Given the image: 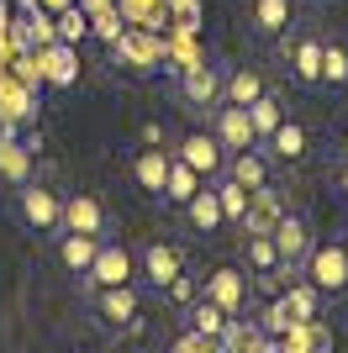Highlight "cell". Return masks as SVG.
Wrapping results in <instances>:
<instances>
[{
	"mask_svg": "<svg viewBox=\"0 0 348 353\" xmlns=\"http://www.w3.org/2000/svg\"><path fill=\"white\" fill-rule=\"evenodd\" d=\"M306 285L317 295H343L348 290V253H343V243H317L311 237V248H306V259H301V269H296Z\"/></svg>",
	"mask_w": 348,
	"mask_h": 353,
	"instance_id": "obj_1",
	"label": "cell"
},
{
	"mask_svg": "<svg viewBox=\"0 0 348 353\" xmlns=\"http://www.w3.org/2000/svg\"><path fill=\"white\" fill-rule=\"evenodd\" d=\"M90 311H95V322L106 332H132L137 316H143V285H101V290H90Z\"/></svg>",
	"mask_w": 348,
	"mask_h": 353,
	"instance_id": "obj_2",
	"label": "cell"
},
{
	"mask_svg": "<svg viewBox=\"0 0 348 353\" xmlns=\"http://www.w3.org/2000/svg\"><path fill=\"white\" fill-rule=\"evenodd\" d=\"M16 211L27 221V232H37V237H53L64 227V195L53 185H43V179H21L16 185Z\"/></svg>",
	"mask_w": 348,
	"mask_h": 353,
	"instance_id": "obj_3",
	"label": "cell"
},
{
	"mask_svg": "<svg viewBox=\"0 0 348 353\" xmlns=\"http://www.w3.org/2000/svg\"><path fill=\"white\" fill-rule=\"evenodd\" d=\"M132 280H137V259H132V248L122 243V237H101L90 269L79 274V285H85V290H101V285H132Z\"/></svg>",
	"mask_w": 348,
	"mask_h": 353,
	"instance_id": "obj_4",
	"label": "cell"
},
{
	"mask_svg": "<svg viewBox=\"0 0 348 353\" xmlns=\"http://www.w3.org/2000/svg\"><path fill=\"white\" fill-rule=\"evenodd\" d=\"M201 295H206V301H217L227 316H243L248 301H253V274H248L243 264H222V269H211V274H206Z\"/></svg>",
	"mask_w": 348,
	"mask_h": 353,
	"instance_id": "obj_5",
	"label": "cell"
},
{
	"mask_svg": "<svg viewBox=\"0 0 348 353\" xmlns=\"http://www.w3.org/2000/svg\"><path fill=\"white\" fill-rule=\"evenodd\" d=\"M174 159H185L201 179H222V169H227V148L217 143L211 127H195V132H185V143L174 148Z\"/></svg>",
	"mask_w": 348,
	"mask_h": 353,
	"instance_id": "obj_6",
	"label": "cell"
},
{
	"mask_svg": "<svg viewBox=\"0 0 348 353\" xmlns=\"http://www.w3.org/2000/svg\"><path fill=\"white\" fill-rule=\"evenodd\" d=\"M269 237H275V253H280V264H290V269H301V259H306V248H311V221L301 216V211H280L275 216V227H269Z\"/></svg>",
	"mask_w": 348,
	"mask_h": 353,
	"instance_id": "obj_7",
	"label": "cell"
},
{
	"mask_svg": "<svg viewBox=\"0 0 348 353\" xmlns=\"http://www.w3.org/2000/svg\"><path fill=\"white\" fill-rule=\"evenodd\" d=\"M180 95H185V105H195V111H211V105L222 101V69L206 59H190L185 69H180Z\"/></svg>",
	"mask_w": 348,
	"mask_h": 353,
	"instance_id": "obj_8",
	"label": "cell"
},
{
	"mask_svg": "<svg viewBox=\"0 0 348 353\" xmlns=\"http://www.w3.org/2000/svg\"><path fill=\"white\" fill-rule=\"evenodd\" d=\"M248 27L264 43H280L296 32V0H248Z\"/></svg>",
	"mask_w": 348,
	"mask_h": 353,
	"instance_id": "obj_9",
	"label": "cell"
},
{
	"mask_svg": "<svg viewBox=\"0 0 348 353\" xmlns=\"http://www.w3.org/2000/svg\"><path fill=\"white\" fill-rule=\"evenodd\" d=\"M180 269H185V253L174 248V243H164V237H153V243L143 248V259H137L143 285H148V290H159V295H164V285H169Z\"/></svg>",
	"mask_w": 348,
	"mask_h": 353,
	"instance_id": "obj_10",
	"label": "cell"
},
{
	"mask_svg": "<svg viewBox=\"0 0 348 353\" xmlns=\"http://www.w3.org/2000/svg\"><path fill=\"white\" fill-rule=\"evenodd\" d=\"M211 132H217V143L227 148V153H238V148H248V143H259L253 121H248V105H232V101H217V105H211Z\"/></svg>",
	"mask_w": 348,
	"mask_h": 353,
	"instance_id": "obj_11",
	"label": "cell"
},
{
	"mask_svg": "<svg viewBox=\"0 0 348 353\" xmlns=\"http://www.w3.org/2000/svg\"><path fill=\"white\" fill-rule=\"evenodd\" d=\"M222 174L238 179L243 190H259V185H269V174H275V159H269L264 143H248V148H238V153H227V169H222Z\"/></svg>",
	"mask_w": 348,
	"mask_h": 353,
	"instance_id": "obj_12",
	"label": "cell"
},
{
	"mask_svg": "<svg viewBox=\"0 0 348 353\" xmlns=\"http://www.w3.org/2000/svg\"><path fill=\"white\" fill-rule=\"evenodd\" d=\"M64 227H69V232L106 237V227H111V211H106V201H101V195H90V190L64 195Z\"/></svg>",
	"mask_w": 348,
	"mask_h": 353,
	"instance_id": "obj_13",
	"label": "cell"
},
{
	"mask_svg": "<svg viewBox=\"0 0 348 353\" xmlns=\"http://www.w3.org/2000/svg\"><path fill=\"white\" fill-rule=\"evenodd\" d=\"M164 174H169V153H164V143H143L137 153H132V185H137L143 195L159 201V195H164Z\"/></svg>",
	"mask_w": 348,
	"mask_h": 353,
	"instance_id": "obj_14",
	"label": "cell"
},
{
	"mask_svg": "<svg viewBox=\"0 0 348 353\" xmlns=\"http://www.w3.org/2000/svg\"><path fill=\"white\" fill-rule=\"evenodd\" d=\"M185 216H190V227H195L201 237H211V232H222V227H227L222 201H217V185H211V179H201V185H195V195L185 201Z\"/></svg>",
	"mask_w": 348,
	"mask_h": 353,
	"instance_id": "obj_15",
	"label": "cell"
},
{
	"mask_svg": "<svg viewBox=\"0 0 348 353\" xmlns=\"http://www.w3.org/2000/svg\"><path fill=\"white\" fill-rule=\"evenodd\" d=\"M264 148H269V159H275V163H301L306 148H311V137H306V127L296 117H280V127L264 137Z\"/></svg>",
	"mask_w": 348,
	"mask_h": 353,
	"instance_id": "obj_16",
	"label": "cell"
},
{
	"mask_svg": "<svg viewBox=\"0 0 348 353\" xmlns=\"http://www.w3.org/2000/svg\"><path fill=\"white\" fill-rule=\"evenodd\" d=\"M290 79L306 90H322V37H311V32L296 37V48H290Z\"/></svg>",
	"mask_w": 348,
	"mask_h": 353,
	"instance_id": "obj_17",
	"label": "cell"
},
{
	"mask_svg": "<svg viewBox=\"0 0 348 353\" xmlns=\"http://www.w3.org/2000/svg\"><path fill=\"white\" fill-rule=\"evenodd\" d=\"M280 211H285V195H280L275 185H259V190L248 195V211H243V221H238V227H243V232H269Z\"/></svg>",
	"mask_w": 348,
	"mask_h": 353,
	"instance_id": "obj_18",
	"label": "cell"
},
{
	"mask_svg": "<svg viewBox=\"0 0 348 353\" xmlns=\"http://www.w3.org/2000/svg\"><path fill=\"white\" fill-rule=\"evenodd\" d=\"M180 311H185V327H190V332H201V338L211 343V348L222 343V327H227V311H222L217 301H206V295H195V301H185Z\"/></svg>",
	"mask_w": 348,
	"mask_h": 353,
	"instance_id": "obj_19",
	"label": "cell"
},
{
	"mask_svg": "<svg viewBox=\"0 0 348 353\" xmlns=\"http://www.w3.org/2000/svg\"><path fill=\"white\" fill-rule=\"evenodd\" d=\"M37 69H43L53 85H74V79H79V53H74V43H43L37 48Z\"/></svg>",
	"mask_w": 348,
	"mask_h": 353,
	"instance_id": "obj_20",
	"label": "cell"
},
{
	"mask_svg": "<svg viewBox=\"0 0 348 353\" xmlns=\"http://www.w3.org/2000/svg\"><path fill=\"white\" fill-rule=\"evenodd\" d=\"M58 264L69 269V274H85L90 269V259H95V243L101 237H90V232H69V227H58Z\"/></svg>",
	"mask_w": 348,
	"mask_h": 353,
	"instance_id": "obj_21",
	"label": "cell"
},
{
	"mask_svg": "<svg viewBox=\"0 0 348 353\" xmlns=\"http://www.w3.org/2000/svg\"><path fill=\"white\" fill-rule=\"evenodd\" d=\"M264 90H269V79H264L259 69H227L222 74V101H232V105H248V101H259Z\"/></svg>",
	"mask_w": 348,
	"mask_h": 353,
	"instance_id": "obj_22",
	"label": "cell"
},
{
	"mask_svg": "<svg viewBox=\"0 0 348 353\" xmlns=\"http://www.w3.org/2000/svg\"><path fill=\"white\" fill-rule=\"evenodd\" d=\"M32 179V143H16V132L0 137V185Z\"/></svg>",
	"mask_w": 348,
	"mask_h": 353,
	"instance_id": "obj_23",
	"label": "cell"
},
{
	"mask_svg": "<svg viewBox=\"0 0 348 353\" xmlns=\"http://www.w3.org/2000/svg\"><path fill=\"white\" fill-rule=\"evenodd\" d=\"M317 301H322V295L311 290L306 280H296V274H290L285 290H280V306H285V316H290L296 327H301V322H317Z\"/></svg>",
	"mask_w": 348,
	"mask_h": 353,
	"instance_id": "obj_24",
	"label": "cell"
},
{
	"mask_svg": "<svg viewBox=\"0 0 348 353\" xmlns=\"http://www.w3.org/2000/svg\"><path fill=\"white\" fill-rule=\"evenodd\" d=\"M195 185H201V174H195L185 159H174V153H169V174H164V195H159V201H169V206H185L190 195H195Z\"/></svg>",
	"mask_w": 348,
	"mask_h": 353,
	"instance_id": "obj_25",
	"label": "cell"
},
{
	"mask_svg": "<svg viewBox=\"0 0 348 353\" xmlns=\"http://www.w3.org/2000/svg\"><path fill=\"white\" fill-rule=\"evenodd\" d=\"M280 117H285V105H280V95H275V90H264L259 101H248V121H253L259 143H264V137H269V132L280 127Z\"/></svg>",
	"mask_w": 348,
	"mask_h": 353,
	"instance_id": "obj_26",
	"label": "cell"
},
{
	"mask_svg": "<svg viewBox=\"0 0 348 353\" xmlns=\"http://www.w3.org/2000/svg\"><path fill=\"white\" fill-rule=\"evenodd\" d=\"M275 264H280L275 237H269V232H248V243H243V269H248V274H264V269H275Z\"/></svg>",
	"mask_w": 348,
	"mask_h": 353,
	"instance_id": "obj_27",
	"label": "cell"
},
{
	"mask_svg": "<svg viewBox=\"0 0 348 353\" xmlns=\"http://www.w3.org/2000/svg\"><path fill=\"white\" fill-rule=\"evenodd\" d=\"M322 85L327 90L348 85V48L343 43H322Z\"/></svg>",
	"mask_w": 348,
	"mask_h": 353,
	"instance_id": "obj_28",
	"label": "cell"
},
{
	"mask_svg": "<svg viewBox=\"0 0 348 353\" xmlns=\"http://www.w3.org/2000/svg\"><path fill=\"white\" fill-rule=\"evenodd\" d=\"M53 37H58V43H74V48H79V43L90 37V16H85V11H74V6H69V11H58Z\"/></svg>",
	"mask_w": 348,
	"mask_h": 353,
	"instance_id": "obj_29",
	"label": "cell"
},
{
	"mask_svg": "<svg viewBox=\"0 0 348 353\" xmlns=\"http://www.w3.org/2000/svg\"><path fill=\"white\" fill-rule=\"evenodd\" d=\"M164 295H169L174 306H185V301H195V295H201V290H195V274H190V269H180V274H174V280L164 285Z\"/></svg>",
	"mask_w": 348,
	"mask_h": 353,
	"instance_id": "obj_30",
	"label": "cell"
},
{
	"mask_svg": "<svg viewBox=\"0 0 348 353\" xmlns=\"http://www.w3.org/2000/svg\"><path fill=\"white\" fill-rule=\"evenodd\" d=\"M174 353H211V343H206L201 332H190V327H185V332L174 338Z\"/></svg>",
	"mask_w": 348,
	"mask_h": 353,
	"instance_id": "obj_31",
	"label": "cell"
},
{
	"mask_svg": "<svg viewBox=\"0 0 348 353\" xmlns=\"http://www.w3.org/2000/svg\"><path fill=\"white\" fill-rule=\"evenodd\" d=\"M90 27L101 32V37H122V21H116V16H95V21H90Z\"/></svg>",
	"mask_w": 348,
	"mask_h": 353,
	"instance_id": "obj_32",
	"label": "cell"
},
{
	"mask_svg": "<svg viewBox=\"0 0 348 353\" xmlns=\"http://www.w3.org/2000/svg\"><path fill=\"white\" fill-rule=\"evenodd\" d=\"M333 185H338V201L348 206V159H343V169H338V179H333Z\"/></svg>",
	"mask_w": 348,
	"mask_h": 353,
	"instance_id": "obj_33",
	"label": "cell"
},
{
	"mask_svg": "<svg viewBox=\"0 0 348 353\" xmlns=\"http://www.w3.org/2000/svg\"><path fill=\"white\" fill-rule=\"evenodd\" d=\"M338 243H343V253H348V232H343V237H338Z\"/></svg>",
	"mask_w": 348,
	"mask_h": 353,
	"instance_id": "obj_34",
	"label": "cell"
},
{
	"mask_svg": "<svg viewBox=\"0 0 348 353\" xmlns=\"http://www.w3.org/2000/svg\"><path fill=\"white\" fill-rule=\"evenodd\" d=\"M343 153H348V137H343Z\"/></svg>",
	"mask_w": 348,
	"mask_h": 353,
	"instance_id": "obj_35",
	"label": "cell"
}]
</instances>
